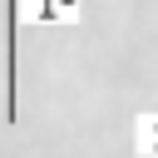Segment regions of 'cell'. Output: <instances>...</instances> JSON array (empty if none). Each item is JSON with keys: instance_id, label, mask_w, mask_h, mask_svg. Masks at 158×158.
I'll return each mask as SVG.
<instances>
[{"instance_id": "6da1fadb", "label": "cell", "mask_w": 158, "mask_h": 158, "mask_svg": "<svg viewBox=\"0 0 158 158\" xmlns=\"http://www.w3.org/2000/svg\"><path fill=\"white\" fill-rule=\"evenodd\" d=\"M79 10V0H35V20L40 25H64Z\"/></svg>"}, {"instance_id": "7a4b0ae2", "label": "cell", "mask_w": 158, "mask_h": 158, "mask_svg": "<svg viewBox=\"0 0 158 158\" xmlns=\"http://www.w3.org/2000/svg\"><path fill=\"white\" fill-rule=\"evenodd\" d=\"M133 138H138V148H148V153L158 158V114H138V123H133Z\"/></svg>"}, {"instance_id": "3957f363", "label": "cell", "mask_w": 158, "mask_h": 158, "mask_svg": "<svg viewBox=\"0 0 158 158\" xmlns=\"http://www.w3.org/2000/svg\"><path fill=\"white\" fill-rule=\"evenodd\" d=\"M138 158H153V153H138Z\"/></svg>"}]
</instances>
